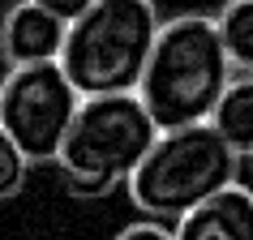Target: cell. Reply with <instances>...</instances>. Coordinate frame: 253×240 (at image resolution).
Segmentation results:
<instances>
[{"label":"cell","mask_w":253,"mask_h":240,"mask_svg":"<svg viewBox=\"0 0 253 240\" xmlns=\"http://www.w3.org/2000/svg\"><path fill=\"white\" fill-rule=\"evenodd\" d=\"M30 4L47 9V13H52V17H60V22H73V17H82L86 9H90L94 0H30Z\"/></svg>","instance_id":"obj_12"},{"label":"cell","mask_w":253,"mask_h":240,"mask_svg":"<svg viewBox=\"0 0 253 240\" xmlns=\"http://www.w3.org/2000/svg\"><path fill=\"white\" fill-rule=\"evenodd\" d=\"M232 180H240V155L211 124H185L155 137L146 159L125 180V193L142 219L172 227Z\"/></svg>","instance_id":"obj_3"},{"label":"cell","mask_w":253,"mask_h":240,"mask_svg":"<svg viewBox=\"0 0 253 240\" xmlns=\"http://www.w3.org/2000/svg\"><path fill=\"white\" fill-rule=\"evenodd\" d=\"M172 240H253V189L232 180L180 223H172Z\"/></svg>","instance_id":"obj_7"},{"label":"cell","mask_w":253,"mask_h":240,"mask_svg":"<svg viewBox=\"0 0 253 240\" xmlns=\"http://www.w3.org/2000/svg\"><path fill=\"white\" fill-rule=\"evenodd\" d=\"M155 137L159 129L137 94L82 99L78 116L65 133V146L56 155L60 180L73 198H107L133 176V167L155 146Z\"/></svg>","instance_id":"obj_4"},{"label":"cell","mask_w":253,"mask_h":240,"mask_svg":"<svg viewBox=\"0 0 253 240\" xmlns=\"http://www.w3.org/2000/svg\"><path fill=\"white\" fill-rule=\"evenodd\" d=\"M116 240H172V227L168 223H150V219H137V223L120 227Z\"/></svg>","instance_id":"obj_11"},{"label":"cell","mask_w":253,"mask_h":240,"mask_svg":"<svg viewBox=\"0 0 253 240\" xmlns=\"http://www.w3.org/2000/svg\"><path fill=\"white\" fill-rule=\"evenodd\" d=\"M82 107V94L69 86L60 65L9 69L0 81V129L13 137L26 163H56L65 133Z\"/></svg>","instance_id":"obj_5"},{"label":"cell","mask_w":253,"mask_h":240,"mask_svg":"<svg viewBox=\"0 0 253 240\" xmlns=\"http://www.w3.org/2000/svg\"><path fill=\"white\" fill-rule=\"evenodd\" d=\"M159 26L163 17L155 0H94L82 17L69 22L56 65L82 99L133 94Z\"/></svg>","instance_id":"obj_2"},{"label":"cell","mask_w":253,"mask_h":240,"mask_svg":"<svg viewBox=\"0 0 253 240\" xmlns=\"http://www.w3.org/2000/svg\"><path fill=\"white\" fill-rule=\"evenodd\" d=\"M206 124L236 150L240 159H249L253 155V73H232V81L219 94V103H214Z\"/></svg>","instance_id":"obj_8"},{"label":"cell","mask_w":253,"mask_h":240,"mask_svg":"<svg viewBox=\"0 0 253 240\" xmlns=\"http://www.w3.org/2000/svg\"><path fill=\"white\" fill-rule=\"evenodd\" d=\"M227 81H232V60L219 43L214 17L176 13L163 17L146 73L133 94L150 112L155 129L168 133V129H185V124H206Z\"/></svg>","instance_id":"obj_1"},{"label":"cell","mask_w":253,"mask_h":240,"mask_svg":"<svg viewBox=\"0 0 253 240\" xmlns=\"http://www.w3.org/2000/svg\"><path fill=\"white\" fill-rule=\"evenodd\" d=\"M26 176H30V163L26 155L13 146V137L0 129V201L17 198L22 189H26Z\"/></svg>","instance_id":"obj_10"},{"label":"cell","mask_w":253,"mask_h":240,"mask_svg":"<svg viewBox=\"0 0 253 240\" xmlns=\"http://www.w3.org/2000/svg\"><path fill=\"white\" fill-rule=\"evenodd\" d=\"M249 163H253V155H249Z\"/></svg>","instance_id":"obj_13"},{"label":"cell","mask_w":253,"mask_h":240,"mask_svg":"<svg viewBox=\"0 0 253 240\" xmlns=\"http://www.w3.org/2000/svg\"><path fill=\"white\" fill-rule=\"evenodd\" d=\"M69 22L52 17L47 9L13 0L0 13V60L9 69H35V65H56L60 47H65Z\"/></svg>","instance_id":"obj_6"},{"label":"cell","mask_w":253,"mask_h":240,"mask_svg":"<svg viewBox=\"0 0 253 240\" xmlns=\"http://www.w3.org/2000/svg\"><path fill=\"white\" fill-rule=\"evenodd\" d=\"M214 30L232 60V73H253V0H227L214 13Z\"/></svg>","instance_id":"obj_9"}]
</instances>
